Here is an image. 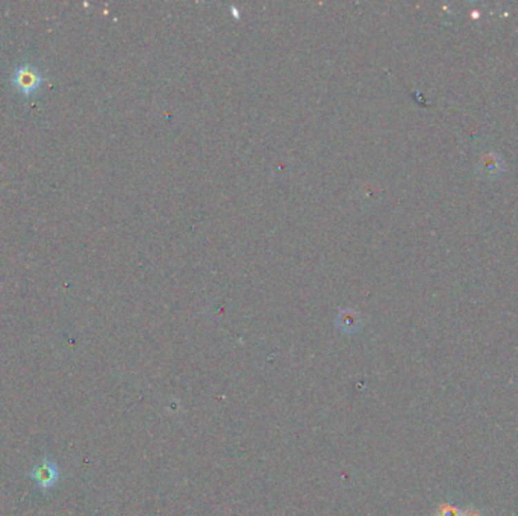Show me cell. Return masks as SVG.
I'll list each match as a JSON object with an SVG mask.
<instances>
[{"label":"cell","mask_w":518,"mask_h":516,"mask_svg":"<svg viewBox=\"0 0 518 516\" xmlns=\"http://www.w3.org/2000/svg\"><path fill=\"white\" fill-rule=\"evenodd\" d=\"M461 516H483V515H482V512H479L477 509H472V507H468V509H462Z\"/></svg>","instance_id":"4"},{"label":"cell","mask_w":518,"mask_h":516,"mask_svg":"<svg viewBox=\"0 0 518 516\" xmlns=\"http://www.w3.org/2000/svg\"><path fill=\"white\" fill-rule=\"evenodd\" d=\"M46 81V77L40 73V70L37 67L30 66V64H21L17 70H15L11 82L14 83V87L20 90L23 94H29L35 92L38 88L41 87V83Z\"/></svg>","instance_id":"1"},{"label":"cell","mask_w":518,"mask_h":516,"mask_svg":"<svg viewBox=\"0 0 518 516\" xmlns=\"http://www.w3.org/2000/svg\"><path fill=\"white\" fill-rule=\"evenodd\" d=\"M462 509H458L457 506H452L449 503H443L441 506H438V509L435 510V516H461Z\"/></svg>","instance_id":"3"},{"label":"cell","mask_w":518,"mask_h":516,"mask_svg":"<svg viewBox=\"0 0 518 516\" xmlns=\"http://www.w3.org/2000/svg\"><path fill=\"white\" fill-rule=\"evenodd\" d=\"M29 475L32 477L38 486L43 489H49L57 484L59 479V471L57 465L52 464L50 460L44 459L41 465L34 466V469L29 473Z\"/></svg>","instance_id":"2"}]
</instances>
